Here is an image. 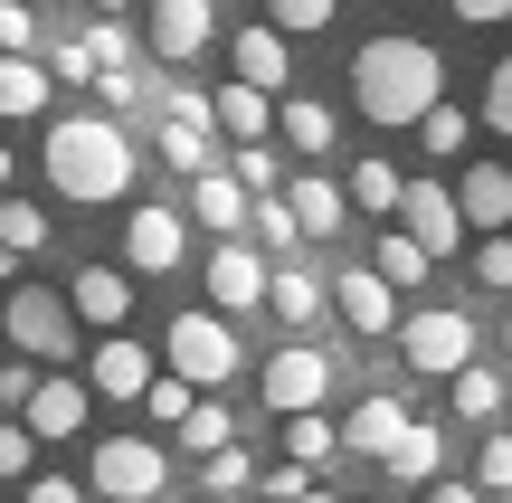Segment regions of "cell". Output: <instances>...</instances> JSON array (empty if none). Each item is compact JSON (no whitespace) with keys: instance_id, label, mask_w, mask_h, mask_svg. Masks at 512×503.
<instances>
[{"instance_id":"836d02e7","label":"cell","mask_w":512,"mask_h":503,"mask_svg":"<svg viewBox=\"0 0 512 503\" xmlns=\"http://www.w3.org/2000/svg\"><path fill=\"white\" fill-rule=\"evenodd\" d=\"M247 228H256V247H275V257H285V247L304 238V228H294V200H285V190H266V200L247 209Z\"/></svg>"},{"instance_id":"603a6c76","label":"cell","mask_w":512,"mask_h":503,"mask_svg":"<svg viewBox=\"0 0 512 503\" xmlns=\"http://www.w3.org/2000/svg\"><path fill=\"white\" fill-rule=\"evenodd\" d=\"M266 304H275V314L294 323V333H304V323H313V314H323V304H332V285H323V276H304V266H275Z\"/></svg>"},{"instance_id":"9f6ffc18","label":"cell","mask_w":512,"mask_h":503,"mask_svg":"<svg viewBox=\"0 0 512 503\" xmlns=\"http://www.w3.org/2000/svg\"><path fill=\"white\" fill-rule=\"evenodd\" d=\"M503 428H512V409H503Z\"/></svg>"},{"instance_id":"7a4b0ae2","label":"cell","mask_w":512,"mask_h":503,"mask_svg":"<svg viewBox=\"0 0 512 503\" xmlns=\"http://www.w3.org/2000/svg\"><path fill=\"white\" fill-rule=\"evenodd\" d=\"M48 181L67 190V200H86V209L124 200V190H133V143H124V124H114L105 105H95V114H57V124H48Z\"/></svg>"},{"instance_id":"9c48e42d","label":"cell","mask_w":512,"mask_h":503,"mask_svg":"<svg viewBox=\"0 0 512 503\" xmlns=\"http://www.w3.org/2000/svg\"><path fill=\"white\" fill-rule=\"evenodd\" d=\"M332 314H342L361 342H389L399 333V285H389L380 266H342V276H332Z\"/></svg>"},{"instance_id":"60d3db41","label":"cell","mask_w":512,"mask_h":503,"mask_svg":"<svg viewBox=\"0 0 512 503\" xmlns=\"http://www.w3.org/2000/svg\"><path fill=\"white\" fill-rule=\"evenodd\" d=\"M38 466V437H29V418H0V475H29Z\"/></svg>"},{"instance_id":"c3c4849f","label":"cell","mask_w":512,"mask_h":503,"mask_svg":"<svg viewBox=\"0 0 512 503\" xmlns=\"http://www.w3.org/2000/svg\"><path fill=\"white\" fill-rule=\"evenodd\" d=\"M95 95H105V105H133V95H143V76H133V67H95Z\"/></svg>"},{"instance_id":"f6af8a7d","label":"cell","mask_w":512,"mask_h":503,"mask_svg":"<svg viewBox=\"0 0 512 503\" xmlns=\"http://www.w3.org/2000/svg\"><path fill=\"white\" fill-rule=\"evenodd\" d=\"M484 124H494V133H512V57H503L494 76H484Z\"/></svg>"},{"instance_id":"7402d4cb","label":"cell","mask_w":512,"mask_h":503,"mask_svg":"<svg viewBox=\"0 0 512 503\" xmlns=\"http://www.w3.org/2000/svg\"><path fill=\"white\" fill-rule=\"evenodd\" d=\"M380 466L399 475V485H437V475H446V437L427 428V418H408V437H399V447L380 456Z\"/></svg>"},{"instance_id":"7bdbcfd3","label":"cell","mask_w":512,"mask_h":503,"mask_svg":"<svg viewBox=\"0 0 512 503\" xmlns=\"http://www.w3.org/2000/svg\"><path fill=\"white\" fill-rule=\"evenodd\" d=\"M38 380H48L38 361H0V409H29V399H38Z\"/></svg>"},{"instance_id":"5bb4252c","label":"cell","mask_w":512,"mask_h":503,"mask_svg":"<svg viewBox=\"0 0 512 503\" xmlns=\"http://www.w3.org/2000/svg\"><path fill=\"white\" fill-rule=\"evenodd\" d=\"M67 304H76V323H95V333H124L133 323V276L124 266H76Z\"/></svg>"},{"instance_id":"cb8c5ba5","label":"cell","mask_w":512,"mask_h":503,"mask_svg":"<svg viewBox=\"0 0 512 503\" xmlns=\"http://www.w3.org/2000/svg\"><path fill=\"white\" fill-rule=\"evenodd\" d=\"M342 190H351V209H370V219H399V200H408V171H399V162H361Z\"/></svg>"},{"instance_id":"ab89813d","label":"cell","mask_w":512,"mask_h":503,"mask_svg":"<svg viewBox=\"0 0 512 503\" xmlns=\"http://www.w3.org/2000/svg\"><path fill=\"white\" fill-rule=\"evenodd\" d=\"M475 485H484V494H512V428H494V437H484V456H475Z\"/></svg>"},{"instance_id":"52a82bcc","label":"cell","mask_w":512,"mask_h":503,"mask_svg":"<svg viewBox=\"0 0 512 503\" xmlns=\"http://www.w3.org/2000/svg\"><path fill=\"white\" fill-rule=\"evenodd\" d=\"M162 485H171V456L152 437H105L86 466V494H105V503H152Z\"/></svg>"},{"instance_id":"484cf974","label":"cell","mask_w":512,"mask_h":503,"mask_svg":"<svg viewBox=\"0 0 512 503\" xmlns=\"http://www.w3.org/2000/svg\"><path fill=\"white\" fill-rule=\"evenodd\" d=\"M370 266H380V276L399 285V295H408V285H427V276H437V257H427V247L408 238V228H389V238L370 247Z\"/></svg>"},{"instance_id":"d590c367","label":"cell","mask_w":512,"mask_h":503,"mask_svg":"<svg viewBox=\"0 0 512 503\" xmlns=\"http://www.w3.org/2000/svg\"><path fill=\"white\" fill-rule=\"evenodd\" d=\"M418 143H427V152H437V162H456V152H465V143H475V124H465V114H456V105H437V114H427V124H418Z\"/></svg>"},{"instance_id":"7dc6e473","label":"cell","mask_w":512,"mask_h":503,"mask_svg":"<svg viewBox=\"0 0 512 503\" xmlns=\"http://www.w3.org/2000/svg\"><path fill=\"white\" fill-rule=\"evenodd\" d=\"M446 10H456L465 29H503V19H512V0H446Z\"/></svg>"},{"instance_id":"2e32d148","label":"cell","mask_w":512,"mask_h":503,"mask_svg":"<svg viewBox=\"0 0 512 503\" xmlns=\"http://www.w3.org/2000/svg\"><path fill=\"white\" fill-rule=\"evenodd\" d=\"M456 209H465L475 238H503V228H512V171H503V162H475V171L456 181Z\"/></svg>"},{"instance_id":"ac0fdd59","label":"cell","mask_w":512,"mask_h":503,"mask_svg":"<svg viewBox=\"0 0 512 503\" xmlns=\"http://www.w3.org/2000/svg\"><path fill=\"white\" fill-rule=\"evenodd\" d=\"M399 437H408V399H389V390H370L361 409L342 418V447H351V456H389Z\"/></svg>"},{"instance_id":"f1b7e54d","label":"cell","mask_w":512,"mask_h":503,"mask_svg":"<svg viewBox=\"0 0 512 503\" xmlns=\"http://www.w3.org/2000/svg\"><path fill=\"white\" fill-rule=\"evenodd\" d=\"M162 162H171V171H190V181H200V171H219V152H209V124H181V114H162Z\"/></svg>"},{"instance_id":"4316f807","label":"cell","mask_w":512,"mask_h":503,"mask_svg":"<svg viewBox=\"0 0 512 503\" xmlns=\"http://www.w3.org/2000/svg\"><path fill=\"white\" fill-rule=\"evenodd\" d=\"M332 456H342V428H332L323 409L285 418V466H332Z\"/></svg>"},{"instance_id":"6da1fadb","label":"cell","mask_w":512,"mask_h":503,"mask_svg":"<svg viewBox=\"0 0 512 503\" xmlns=\"http://www.w3.org/2000/svg\"><path fill=\"white\" fill-rule=\"evenodd\" d=\"M351 105H361L370 124H427V114L446 105V57L427 48V38H408V29L361 38V57H351Z\"/></svg>"},{"instance_id":"11a10c76","label":"cell","mask_w":512,"mask_h":503,"mask_svg":"<svg viewBox=\"0 0 512 503\" xmlns=\"http://www.w3.org/2000/svg\"><path fill=\"white\" fill-rule=\"evenodd\" d=\"M29 10H48V0H29Z\"/></svg>"},{"instance_id":"ffe728a7","label":"cell","mask_w":512,"mask_h":503,"mask_svg":"<svg viewBox=\"0 0 512 503\" xmlns=\"http://www.w3.org/2000/svg\"><path fill=\"white\" fill-rule=\"evenodd\" d=\"M247 209H256V200L238 190V171H200V181H190V219H200L209 238H238Z\"/></svg>"},{"instance_id":"816d5d0a","label":"cell","mask_w":512,"mask_h":503,"mask_svg":"<svg viewBox=\"0 0 512 503\" xmlns=\"http://www.w3.org/2000/svg\"><path fill=\"white\" fill-rule=\"evenodd\" d=\"M19 276H29V266H19V257H10V247H0V285H19Z\"/></svg>"},{"instance_id":"db71d44e","label":"cell","mask_w":512,"mask_h":503,"mask_svg":"<svg viewBox=\"0 0 512 503\" xmlns=\"http://www.w3.org/2000/svg\"><path fill=\"white\" fill-rule=\"evenodd\" d=\"M0 190H10V152H0Z\"/></svg>"},{"instance_id":"5b68a950","label":"cell","mask_w":512,"mask_h":503,"mask_svg":"<svg viewBox=\"0 0 512 503\" xmlns=\"http://www.w3.org/2000/svg\"><path fill=\"white\" fill-rule=\"evenodd\" d=\"M162 371H181L190 390H228V380H238V333H228V314H171Z\"/></svg>"},{"instance_id":"f546056e","label":"cell","mask_w":512,"mask_h":503,"mask_svg":"<svg viewBox=\"0 0 512 503\" xmlns=\"http://www.w3.org/2000/svg\"><path fill=\"white\" fill-rule=\"evenodd\" d=\"M446 390H456V418H503V409H512L503 371H484V361H475V371H456Z\"/></svg>"},{"instance_id":"f907efd6","label":"cell","mask_w":512,"mask_h":503,"mask_svg":"<svg viewBox=\"0 0 512 503\" xmlns=\"http://www.w3.org/2000/svg\"><path fill=\"white\" fill-rule=\"evenodd\" d=\"M418 503H484V485H456V475H437V485H427Z\"/></svg>"},{"instance_id":"277c9868","label":"cell","mask_w":512,"mask_h":503,"mask_svg":"<svg viewBox=\"0 0 512 503\" xmlns=\"http://www.w3.org/2000/svg\"><path fill=\"white\" fill-rule=\"evenodd\" d=\"M399 361L418 380L475 371V314H456V304H418V314H399Z\"/></svg>"},{"instance_id":"74e56055","label":"cell","mask_w":512,"mask_h":503,"mask_svg":"<svg viewBox=\"0 0 512 503\" xmlns=\"http://www.w3.org/2000/svg\"><path fill=\"white\" fill-rule=\"evenodd\" d=\"M228 171H238V190H247V200L285 190V171H275V152H266V143H238V162H228Z\"/></svg>"},{"instance_id":"d6a6232c","label":"cell","mask_w":512,"mask_h":503,"mask_svg":"<svg viewBox=\"0 0 512 503\" xmlns=\"http://www.w3.org/2000/svg\"><path fill=\"white\" fill-rule=\"evenodd\" d=\"M0 247H10V257H38V247H48V209L0 200Z\"/></svg>"},{"instance_id":"6f0895ef","label":"cell","mask_w":512,"mask_h":503,"mask_svg":"<svg viewBox=\"0 0 512 503\" xmlns=\"http://www.w3.org/2000/svg\"><path fill=\"white\" fill-rule=\"evenodd\" d=\"M0 503H10V494H0Z\"/></svg>"},{"instance_id":"e0dca14e","label":"cell","mask_w":512,"mask_h":503,"mask_svg":"<svg viewBox=\"0 0 512 503\" xmlns=\"http://www.w3.org/2000/svg\"><path fill=\"white\" fill-rule=\"evenodd\" d=\"M285 200H294V228H304V238H342V219H351V190L332 181V171H294Z\"/></svg>"},{"instance_id":"1f68e13d","label":"cell","mask_w":512,"mask_h":503,"mask_svg":"<svg viewBox=\"0 0 512 503\" xmlns=\"http://www.w3.org/2000/svg\"><path fill=\"white\" fill-rule=\"evenodd\" d=\"M228 428H238V418H228V399H200V409L181 418V456H219Z\"/></svg>"},{"instance_id":"7c38bea8","label":"cell","mask_w":512,"mask_h":503,"mask_svg":"<svg viewBox=\"0 0 512 503\" xmlns=\"http://www.w3.org/2000/svg\"><path fill=\"white\" fill-rule=\"evenodd\" d=\"M152 380H162V361H152L143 342H124V333H105V342L86 352V390H95V399H143Z\"/></svg>"},{"instance_id":"d4e9b609","label":"cell","mask_w":512,"mask_h":503,"mask_svg":"<svg viewBox=\"0 0 512 503\" xmlns=\"http://www.w3.org/2000/svg\"><path fill=\"white\" fill-rule=\"evenodd\" d=\"M48 57H0V114H38L48 105Z\"/></svg>"},{"instance_id":"8992f818","label":"cell","mask_w":512,"mask_h":503,"mask_svg":"<svg viewBox=\"0 0 512 503\" xmlns=\"http://www.w3.org/2000/svg\"><path fill=\"white\" fill-rule=\"evenodd\" d=\"M256 399H266L275 418H304L332 399V352L323 342H285V352H266V371H256Z\"/></svg>"},{"instance_id":"44dd1931","label":"cell","mask_w":512,"mask_h":503,"mask_svg":"<svg viewBox=\"0 0 512 503\" xmlns=\"http://www.w3.org/2000/svg\"><path fill=\"white\" fill-rule=\"evenodd\" d=\"M209 124H219V133H238V143H266L275 95H266V86H238V76H228V86L209 95Z\"/></svg>"},{"instance_id":"4dcf8cb0","label":"cell","mask_w":512,"mask_h":503,"mask_svg":"<svg viewBox=\"0 0 512 503\" xmlns=\"http://www.w3.org/2000/svg\"><path fill=\"white\" fill-rule=\"evenodd\" d=\"M247 485H256V456H247V447L200 456V503H228V494H247Z\"/></svg>"},{"instance_id":"8d00e7d4","label":"cell","mask_w":512,"mask_h":503,"mask_svg":"<svg viewBox=\"0 0 512 503\" xmlns=\"http://www.w3.org/2000/svg\"><path fill=\"white\" fill-rule=\"evenodd\" d=\"M143 409H152V418H162V428H181V418H190V409H200V390H190V380H181V371H162V380H152V390H143Z\"/></svg>"},{"instance_id":"30bf717a","label":"cell","mask_w":512,"mask_h":503,"mask_svg":"<svg viewBox=\"0 0 512 503\" xmlns=\"http://www.w3.org/2000/svg\"><path fill=\"white\" fill-rule=\"evenodd\" d=\"M399 228H408V238H418L427 247V257H456V247L465 238H475V228H465V209H456V190H446V181H408V200H399Z\"/></svg>"},{"instance_id":"3957f363","label":"cell","mask_w":512,"mask_h":503,"mask_svg":"<svg viewBox=\"0 0 512 503\" xmlns=\"http://www.w3.org/2000/svg\"><path fill=\"white\" fill-rule=\"evenodd\" d=\"M0 333L19 342V361H38V371H48V361H67V352H76V304L19 276L10 295H0Z\"/></svg>"},{"instance_id":"bcb514c9","label":"cell","mask_w":512,"mask_h":503,"mask_svg":"<svg viewBox=\"0 0 512 503\" xmlns=\"http://www.w3.org/2000/svg\"><path fill=\"white\" fill-rule=\"evenodd\" d=\"M48 76H67V86H86V76H95V48H86V38H67V48H48Z\"/></svg>"},{"instance_id":"9a60e30c","label":"cell","mask_w":512,"mask_h":503,"mask_svg":"<svg viewBox=\"0 0 512 503\" xmlns=\"http://www.w3.org/2000/svg\"><path fill=\"white\" fill-rule=\"evenodd\" d=\"M86 409H95V390H86V380H38V399H29V409H19V418H29V437H38V447H57V437H76V428H86Z\"/></svg>"},{"instance_id":"681fc988","label":"cell","mask_w":512,"mask_h":503,"mask_svg":"<svg viewBox=\"0 0 512 503\" xmlns=\"http://www.w3.org/2000/svg\"><path fill=\"white\" fill-rule=\"evenodd\" d=\"M29 503H86V485L76 475H29Z\"/></svg>"},{"instance_id":"d6986e66","label":"cell","mask_w":512,"mask_h":503,"mask_svg":"<svg viewBox=\"0 0 512 503\" xmlns=\"http://www.w3.org/2000/svg\"><path fill=\"white\" fill-rule=\"evenodd\" d=\"M228 67H238V86H285V76H294V48H285V29H238V38H228Z\"/></svg>"},{"instance_id":"680465c9","label":"cell","mask_w":512,"mask_h":503,"mask_svg":"<svg viewBox=\"0 0 512 503\" xmlns=\"http://www.w3.org/2000/svg\"><path fill=\"white\" fill-rule=\"evenodd\" d=\"M503 342H512V333H503Z\"/></svg>"},{"instance_id":"f5cc1de1","label":"cell","mask_w":512,"mask_h":503,"mask_svg":"<svg viewBox=\"0 0 512 503\" xmlns=\"http://www.w3.org/2000/svg\"><path fill=\"white\" fill-rule=\"evenodd\" d=\"M95 10H105V19H114V10H133V0H95Z\"/></svg>"},{"instance_id":"8fae6325","label":"cell","mask_w":512,"mask_h":503,"mask_svg":"<svg viewBox=\"0 0 512 503\" xmlns=\"http://www.w3.org/2000/svg\"><path fill=\"white\" fill-rule=\"evenodd\" d=\"M124 266L133 276H181V209H162V200H143L124 219Z\"/></svg>"},{"instance_id":"ee69618b","label":"cell","mask_w":512,"mask_h":503,"mask_svg":"<svg viewBox=\"0 0 512 503\" xmlns=\"http://www.w3.org/2000/svg\"><path fill=\"white\" fill-rule=\"evenodd\" d=\"M86 48H95V67H133V29H114V19H95Z\"/></svg>"},{"instance_id":"83f0119b","label":"cell","mask_w":512,"mask_h":503,"mask_svg":"<svg viewBox=\"0 0 512 503\" xmlns=\"http://www.w3.org/2000/svg\"><path fill=\"white\" fill-rule=\"evenodd\" d=\"M275 124H285V143L304 152V162H323V152H332V105H313V95H294V105H275Z\"/></svg>"},{"instance_id":"b9f144b4","label":"cell","mask_w":512,"mask_h":503,"mask_svg":"<svg viewBox=\"0 0 512 503\" xmlns=\"http://www.w3.org/2000/svg\"><path fill=\"white\" fill-rule=\"evenodd\" d=\"M29 38H38V10L29 0H0V57H29Z\"/></svg>"},{"instance_id":"ba28073f","label":"cell","mask_w":512,"mask_h":503,"mask_svg":"<svg viewBox=\"0 0 512 503\" xmlns=\"http://www.w3.org/2000/svg\"><path fill=\"white\" fill-rule=\"evenodd\" d=\"M200 276H209V314H256V304H266V285H275V257H256L247 238H219Z\"/></svg>"},{"instance_id":"e575fe53","label":"cell","mask_w":512,"mask_h":503,"mask_svg":"<svg viewBox=\"0 0 512 503\" xmlns=\"http://www.w3.org/2000/svg\"><path fill=\"white\" fill-rule=\"evenodd\" d=\"M332 10H342V0H266V29L313 38V29H332Z\"/></svg>"},{"instance_id":"4fadbf2b","label":"cell","mask_w":512,"mask_h":503,"mask_svg":"<svg viewBox=\"0 0 512 503\" xmlns=\"http://www.w3.org/2000/svg\"><path fill=\"white\" fill-rule=\"evenodd\" d=\"M209 38H219V0H152V57L190 67Z\"/></svg>"},{"instance_id":"f35d334b","label":"cell","mask_w":512,"mask_h":503,"mask_svg":"<svg viewBox=\"0 0 512 503\" xmlns=\"http://www.w3.org/2000/svg\"><path fill=\"white\" fill-rule=\"evenodd\" d=\"M475 285H494V295H512V228L503 238H475V266H465Z\"/></svg>"}]
</instances>
